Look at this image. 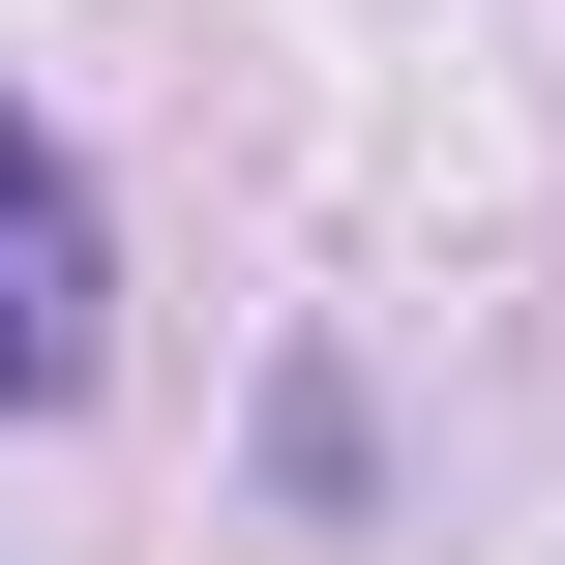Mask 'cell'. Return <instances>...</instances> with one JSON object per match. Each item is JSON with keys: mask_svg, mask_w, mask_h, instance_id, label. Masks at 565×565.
<instances>
[{"mask_svg": "<svg viewBox=\"0 0 565 565\" xmlns=\"http://www.w3.org/2000/svg\"><path fill=\"white\" fill-rule=\"evenodd\" d=\"M89 298H119V238H89L60 119H0V417H60V387H89Z\"/></svg>", "mask_w": 565, "mask_h": 565, "instance_id": "6da1fadb", "label": "cell"}]
</instances>
